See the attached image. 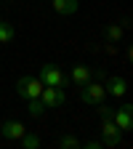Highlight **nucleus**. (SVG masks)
Returning a JSON list of instances; mask_svg holds the SVG:
<instances>
[{
    "instance_id": "1",
    "label": "nucleus",
    "mask_w": 133,
    "mask_h": 149,
    "mask_svg": "<svg viewBox=\"0 0 133 149\" xmlns=\"http://www.w3.org/2000/svg\"><path fill=\"white\" fill-rule=\"evenodd\" d=\"M107 99V91H104V83H99V80H88L85 85H80V101L83 104H91V107H96V104H101Z\"/></svg>"
},
{
    "instance_id": "2",
    "label": "nucleus",
    "mask_w": 133,
    "mask_h": 149,
    "mask_svg": "<svg viewBox=\"0 0 133 149\" xmlns=\"http://www.w3.org/2000/svg\"><path fill=\"white\" fill-rule=\"evenodd\" d=\"M37 77H40L43 85H56V88H67L69 85V77L61 72V67H56V64H43Z\"/></svg>"
},
{
    "instance_id": "3",
    "label": "nucleus",
    "mask_w": 133,
    "mask_h": 149,
    "mask_svg": "<svg viewBox=\"0 0 133 149\" xmlns=\"http://www.w3.org/2000/svg\"><path fill=\"white\" fill-rule=\"evenodd\" d=\"M16 93H19L24 101H27V99H35V96H40V93H43V83H40V77H32V74L19 77V80H16Z\"/></svg>"
},
{
    "instance_id": "4",
    "label": "nucleus",
    "mask_w": 133,
    "mask_h": 149,
    "mask_svg": "<svg viewBox=\"0 0 133 149\" xmlns=\"http://www.w3.org/2000/svg\"><path fill=\"white\" fill-rule=\"evenodd\" d=\"M101 136H104L101 146H107V149H115V146L120 144V139H123V130L115 125V120H101Z\"/></svg>"
},
{
    "instance_id": "5",
    "label": "nucleus",
    "mask_w": 133,
    "mask_h": 149,
    "mask_svg": "<svg viewBox=\"0 0 133 149\" xmlns=\"http://www.w3.org/2000/svg\"><path fill=\"white\" fill-rule=\"evenodd\" d=\"M40 99L48 109H56V107H61L67 101V93L64 88H56V85H43V93H40Z\"/></svg>"
},
{
    "instance_id": "6",
    "label": "nucleus",
    "mask_w": 133,
    "mask_h": 149,
    "mask_svg": "<svg viewBox=\"0 0 133 149\" xmlns=\"http://www.w3.org/2000/svg\"><path fill=\"white\" fill-rule=\"evenodd\" d=\"M112 120H115V125L123 130V133H130V130H133V107L123 104L120 109H115V117H112Z\"/></svg>"
},
{
    "instance_id": "7",
    "label": "nucleus",
    "mask_w": 133,
    "mask_h": 149,
    "mask_svg": "<svg viewBox=\"0 0 133 149\" xmlns=\"http://www.w3.org/2000/svg\"><path fill=\"white\" fill-rule=\"evenodd\" d=\"M24 133H27V128H24V123H19V120H6L3 125H0V136L8 139V141H19Z\"/></svg>"
},
{
    "instance_id": "8",
    "label": "nucleus",
    "mask_w": 133,
    "mask_h": 149,
    "mask_svg": "<svg viewBox=\"0 0 133 149\" xmlns=\"http://www.w3.org/2000/svg\"><path fill=\"white\" fill-rule=\"evenodd\" d=\"M104 91H107V96H115V99H123L125 93H128V83L125 77H107L104 80Z\"/></svg>"
},
{
    "instance_id": "9",
    "label": "nucleus",
    "mask_w": 133,
    "mask_h": 149,
    "mask_svg": "<svg viewBox=\"0 0 133 149\" xmlns=\"http://www.w3.org/2000/svg\"><path fill=\"white\" fill-rule=\"evenodd\" d=\"M91 77H93V69H91V67H85V64H75V67H72V72H69V83H72L75 88L85 85Z\"/></svg>"
},
{
    "instance_id": "10",
    "label": "nucleus",
    "mask_w": 133,
    "mask_h": 149,
    "mask_svg": "<svg viewBox=\"0 0 133 149\" xmlns=\"http://www.w3.org/2000/svg\"><path fill=\"white\" fill-rule=\"evenodd\" d=\"M51 3H53V11L61 16H72L80 8V0H51Z\"/></svg>"
},
{
    "instance_id": "11",
    "label": "nucleus",
    "mask_w": 133,
    "mask_h": 149,
    "mask_svg": "<svg viewBox=\"0 0 133 149\" xmlns=\"http://www.w3.org/2000/svg\"><path fill=\"white\" fill-rule=\"evenodd\" d=\"M27 112H29L32 117H43L45 112H48V107L43 104L40 96H35V99H27Z\"/></svg>"
},
{
    "instance_id": "12",
    "label": "nucleus",
    "mask_w": 133,
    "mask_h": 149,
    "mask_svg": "<svg viewBox=\"0 0 133 149\" xmlns=\"http://www.w3.org/2000/svg\"><path fill=\"white\" fill-rule=\"evenodd\" d=\"M13 37H16V29H13V24H8V22H3V19H0V45L11 43Z\"/></svg>"
},
{
    "instance_id": "13",
    "label": "nucleus",
    "mask_w": 133,
    "mask_h": 149,
    "mask_svg": "<svg viewBox=\"0 0 133 149\" xmlns=\"http://www.w3.org/2000/svg\"><path fill=\"white\" fill-rule=\"evenodd\" d=\"M19 141H22V146H24V149H37V146H40V136L29 133V130H27V133L19 139Z\"/></svg>"
},
{
    "instance_id": "14",
    "label": "nucleus",
    "mask_w": 133,
    "mask_h": 149,
    "mask_svg": "<svg viewBox=\"0 0 133 149\" xmlns=\"http://www.w3.org/2000/svg\"><path fill=\"white\" fill-rule=\"evenodd\" d=\"M120 37H123V27L120 24H109L107 27V40L109 43H120Z\"/></svg>"
},
{
    "instance_id": "15",
    "label": "nucleus",
    "mask_w": 133,
    "mask_h": 149,
    "mask_svg": "<svg viewBox=\"0 0 133 149\" xmlns=\"http://www.w3.org/2000/svg\"><path fill=\"white\" fill-rule=\"evenodd\" d=\"M59 146H61V149H77V146H80V141L75 139V136H69V133H67V136H61V139H59Z\"/></svg>"
},
{
    "instance_id": "16",
    "label": "nucleus",
    "mask_w": 133,
    "mask_h": 149,
    "mask_svg": "<svg viewBox=\"0 0 133 149\" xmlns=\"http://www.w3.org/2000/svg\"><path fill=\"white\" fill-rule=\"evenodd\" d=\"M96 109H99V117H101V120H112V117H115V107H107L104 101L96 104Z\"/></svg>"
},
{
    "instance_id": "17",
    "label": "nucleus",
    "mask_w": 133,
    "mask_h": 149,
    "mask_svg": "<svg viewBox=\"0 0 133 149\" xmlns=\"http://www.w3.org/2000/svg\"><path fill=\"white\" fill-rule=\"evenodd\" d=\"M101 146V141H96V139H91V141H85V149H99Z\"/></svg>"
},
{
    "instance_id": "18",
    "label": "nucleus",
    "mask_w": 133,
    "mask_h": 149,
    "mask_svg": "<svg viewBox=\"0 0 133 149\" xmlns=\"http://www.w3.org/2000/svg\"><path fill=\"white\" fill-rule=\"evenodd\" d=\"M6 3H13V0H6Z\"/></svg>"
}]
</instances>
